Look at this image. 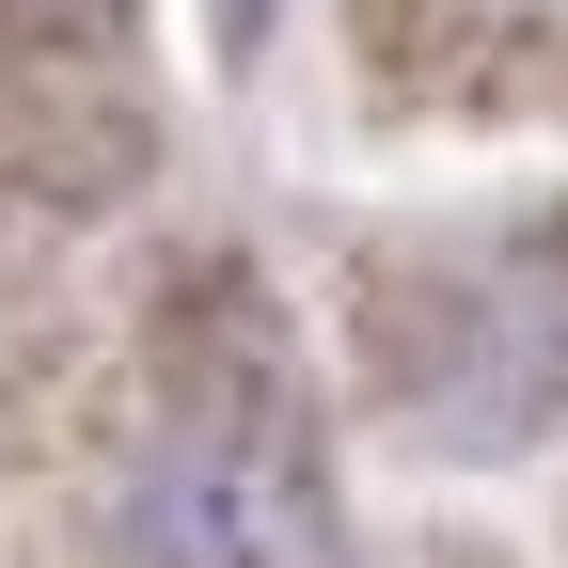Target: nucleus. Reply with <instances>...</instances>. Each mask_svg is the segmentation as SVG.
<instances>
[{
  "label": "nucleus",
  "instance_id": "1",
  "mask_svg": "<svg viewBox=\"0 0 568 568\" xmlns=\"http://www.w3.org/2000/svg\"><path fill=\"white\" fill-rule=\"evenodd\" d=\"M142 552L159 568H268L284 552V489L222 443H174L159 474H142Z\"/></svg>",
  "mask_w": 568,
  "mask_h": 568
}]
</instances>
